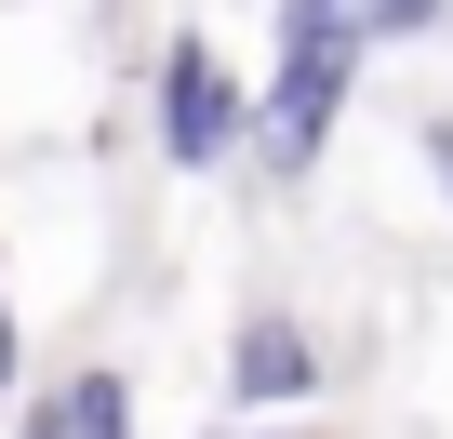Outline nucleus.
I'll use <instances>...</instances> for the list:
<instances>
[{
  "instance_id": "obj_1",
  "label": "nucleus",
  "mask_w": 453,
  "mask_h": 439,
  "mask_svg": "<svg viewBox=\"0 0 453 439\" xmlns=\"http://www.w3.org/2000/svg\"><path fill=\"white\" fill-rule=\"evenodd\" d=\"M360 54H373V41H360V14H334V0H294V14H280V80L254 94V147H267V173H307V160L334 147Z\"/></svg>"
},
{
  "instance_id": "obj_2",
  "label": "nucleus",
  "mask_w": 453,
  "mask_h": 439,
  "mask_svg": "<svg viewBox=\"0 0 453 439\" xmlns=\"http://www.w3.org/2000/svg\"><path fill=\"white\" fill-rule=\"evenodd\" d=\"M241 133H254V94L226 80V54L187 27V41L160 54V147H173V173H213Z\"/></svg>"
},
{
  "instance_id": "obj_3",
  "label": "nucleus",
  "mask_w": 453,
  "mask_h": 439,
  "mask_svg": "<svg viewBox=\"0 0 453 439\" xmlns=\"http://www.w3.org/2000/svg\"><path fill=\"white\" fill-rule=\"evenodd\" d=\"M226 399H241V413H307V399H320V346H307L294 307H254V320H241V346H226Z\"/></svg>"
},
{
  "instance_id": "obj_4",
  "label": "nucleus",
  "mask_w": 453,
  "mask_h": 439,
  "mask_svg": "<svg viewBox=\"0 0 453 439\" xmlns=\"http://www.w3.org/2000/svg\"><path fill=\"white\" fill-rule=\"evenodd\" d=\"M453 0H360V41H413V27H440Z\"/></svg>"
},
{
  "instance_id": "obj_5",
  "label": "nucleus",
  "mask_w": 453,
  "mask_h": 439,
  "mask_svg": "<svg viewBox=\"0 0 453 439\" xmlns=\"http://www.w3.org/2000/svg\"><path fill=\"white\" fill-rule=\"evenodd\" d=\"M14 439H81V413H67V386H54V399H41V413L14 426Z\"/></svg>"
},
{
  "instance_id": "obj_6",
  "label": "nucleus",
  "mask_w": 453,
  "mask_h": 439,
  "mask_svg": "<svg viewBox=\"0 0 453 439\" xmlns=\"http://www.w3.org/2000/svg\"><path fill=\"white\" fill-rule=\"evenodd\" d=\"M0 399H14V307H0Z\"/></svg>"
},
{
  "instance_id": "obj_7",
  "label": "nucleus",
  "mask_w": 453,
  "mask_h": 439,
  "mask_svg": "<svg viewBox=\"0 0 453 439\" xmlns=\"http://www.w3.org/2000/svg\"><path fill=\"white\" fill-rule=\"evenodd\" d=\"M426 160H440V173H453V120H440V133H426Z\"/></svg>"
}]
</instances>
